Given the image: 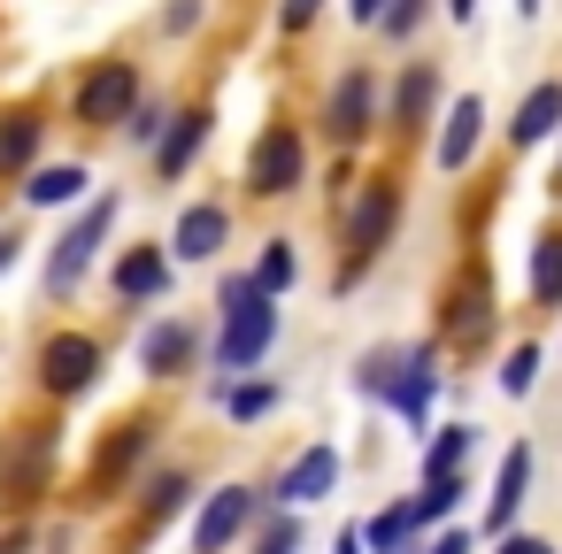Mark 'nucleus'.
Segmentation results:
<instances>
[{"label":"nucleus","mask_w":562,"mask_h":554,"mask_svg":"<svg viewBox=\"0 0 562 554\" xmlns=\"http://www.w3.org/2000/svg\"><path fill=\"white\" fill-rule=\"evenodd\" d=\"M9 262H16V239H9V231H0V270H9Z\"/></svg>","instance_id":"nucleus-41"},{"label":"nucleus","mask_w":562,"mask_h":554,"mask_svg":"<svg viewBox=\"0 0 562 554\" xmlns=\"http://www.w3.org/2000/svg\"><path fill=\"white\" fill-rule=\"evenodd\" d=\"M47 454H55V431L47 423H24L9 439V454H0V493H9L16 508H32L47 493Z\"/></svg>","instance_id":"nucleus-5"},{"label":"nucleus","mask_w":562,"mask_h":554,"mask_svg":"<svg viewBox=\"0 0 562 554\" xmlns=\"http://www.w3.org/2000/svg\"><path fill=\"white\" fill-rule=\"evenodd\" d=\"M331 554H362V531H355V523H347V531H339V539H331Z\"/></svg>","instance_id":"nucleus-39"},{"label":"nucleus","mask_w":562,"mask_h":554,"mask_svg":"<svg viewBox=\"0 0 562 554\" xmlns=\"http://www.w3.org/2000/svg\"><path fill=\"white\" fill-rule=\"evenodd\" d=\"M93 377H101V347H93L86 331H55V339L40 347V385H47V393L70 400V393H86Z\"/></svg>","instance_id":"nucleus-7"},{"label":"nucleus","mask_w":562,"mask_h":554,"mask_svg":"<svg viewBox=\"0 0 562 554\" xmlns=\"http://www.w3.org/2000/svg\"><path fill=\"white\" fill-rule=\"evenodd\" d=\"M516 9H524V16H531V9H539V0H516Z\"/></svg>","instance_id":"nucleus-44"},{"label":"nucleus","mask_w":562,"mask_h":554,"mask_svg":"<svg viewBox=\"0 0 562 554\" xmlns=\"http://www.w3.org/2000/svg\"><path fill=\"white\" fill-rule=\"evenodd\" d=\"M224 231H232V216H224L216 201H193V208L178 216V231H170V255H186V262H209V255L224 247Z\"/></svg>","instance_id":"nucleus-13"},{"label":"nucleus","mask_w":562,"mask_h":554,"mask_svg":"<svg viewBox=\"0 0 562 554\" xmlns=\"http://www.w3.org/2000/svg\"><path fill=\"white\" fill-rule=\"evenodd\" d=\"M193 347H201V339H193V324H186V316H170V324H155V331H147L139 370H147V377H178V370L193 362Z\"/></svg>","instance_id":"nucleus-14"},{"label":"nucleus","mask_w":562,"mask_h":554,"mask_svg":"<svg viewBox=\"0 0 562 554\" xmlns=\"http://www.w3.org/2000/svg\"><path fill=\"white\" fill-rule=\"evenodd\" d=\"M531 301H539V308L562 301V231H547V239L531 247Z\"/></svg>","instance_id":"nucleus-24"},{"label":"nucleus","mask_w":562,"mask_h":554,"mask_svg":"<svg viewBox=\"0 0 562 554\" xmlns=\"http://www.w3.org/2000/svg\"><path fill=\"white\" fill-rule=\"evenodd\" d=\"M393 216H401V193H393V185H370V193H362V208H355V231H347V247H355V255H347L339 285H355V278H362V262H378V247L393 239Z\"/></svg>","instance_id":"nucleus-8"},{"label":"nucleus","mask_w":562,"mask_h":554,"mask_svg":"<svg viewBox=\"0 0 562 554\" xmlns=\"http://www.w3.org/2000/svg\"><path fill=\"white\" fill-rule=\"evenodd\" d=\"M454 500H462V477H424V493L408 500V516H416V523H431V516H447Z\"/></svg>","instance_id":"nucleus-27"},{"label":"nucleus","mask_w":562,"mask_h":554,"mask_svg":"<svg viewBox=\"0 0 562 554\" xmlns=\"http://www.w3.org/2000/svg\"><path fill=\"white\" fill-rule=\"evenodd\" d=\"M477 132H485V109L477 101H454L447 109V132H439V170H462L470 147H477Z\"/></svg>","instance_id":"nucleus-20"},{"label":"nucleus","mask_w":562,"mask_h":554,"mask_svg":"<svg viewBox=\"0 0 562 554\" xmlns=\"http://www.w3.org/2000/svg\"><path fill=\"white\" fill-rule=\"evenodd\" d=\"M0 554H24V539H9V546H0Z\"/></svg>","instance_id":"nucleus-43"},{"label":"nucleus","mask_w":562,"mask_h":554,"mask_svg":"<svg viewBox=\"0 0 562 554\" xmlns=\"http://www.w3.org/2000/svg\"><path fill=\"white\" fill-rule=\"evenodd\" d=\"M531 377H539V347H516V354L501 362V385H508V393H531Z\"/></svg>","instance_id":"nucleus-30"},{"label":"nucleus","mask_w":562,"mask_h":554,"mask_svg":"<svg viewBox=\"0 0 562 554\" xmlns=\"http://www.w3.org/2000/svg\"><path fill=\"white\" fill-rule=\"evenodd\" d=\"M431 554H470V539H462V531H439V539H431Z\"/></svg>","instance_id":"nucleus-38"},{"label":"nucleus","mask_w":562,"mask_h":554,"mask_svg":"<svg viewBox=\"0 0 562 554\" xmlns=\"http://www.w3.org/2000/svg\"><path fill=\"white\" fill-rule=\"evenodd\" d=\"M424 9H431V0H393V9L378 16V24H385V39H408V32L424 24Z\"/></svg>","instance_id":"nucleus-32"},{"label":"nucleus","mask_w":562,"mask_h":554,"mask_svg":"<svg viewBox=\"0 0 562 554\" xmlns=\"http://www.w3.org/2000/svg\"><path fill=\"white\" fill-rule=\"evenodd\" d=\"M301 178H308V147H301V132H293V124H270V132L255 139V155H247V185H255L262 201H285Z\"/></svg>","instance_id":"nucleus-4"},{"label":"nucleus","mask_w":562,"mask_h":554,"mask_svg":"<svg viewBox=\"0 0 562 554\" xmlns=\"http://www.w3.org/2000/svg\"><path fill=\"white\" fill-rule=\"evenodd\" d=\"M132 109H139V70H132V63H101V70L78 86V101H70V116H78L86 132H116V124H132Z\"/></svg>","instance_id":"nucleus-3"},{"label":"nucleus","mask_w":562,"mask_h":554,"mask_svg":"<svg viewBox=\"0 0 562 554\" xmlns=\"http://www.w3.org/2000/svg\"><path fill=\"white\" fill-rule=\"evenodd\" d=\"M40 132H47V124H40L32 109H16V116H0V170H24V162L40 155Z\"/></svg>","instance_id":"nucleus-22"},{"label":"nucleus","mask_w":562,"mask_h":554,"mask_svg":"<svg viewBox=\"0 0 562 554\" xmlns=\"http://www.w3.org/2000/svg\"><path fill=\"white\" fill-rule=\"evenodd\" d=\"M162 24H170V32H186V24H201V0H178V9H170Z\"/></svg>","instance_id":"nucleus-36"},{"label":"nucleus","mask_w":562,"mask_h":554,"mask_svg":"<svg viewBox=\"0 0 562 554\" xmlns=\"http://www.w3.org/2000/svg\"><path fill=\"white\" fill-rule=\"evenodd\" d=\"M247 523H255V493H247V485H224V493L201 508V523H193V554H224Z\"/></svg>","instance_id":"nucleus-10"},{"label":"nucleus","mask_w":562,"mask_h":554,"mask_svg":"<svg viewBox=\"0 0 562 554\" xmlns=\"http://www.w3.org/2000/svg\"><path fill=\"white\" fill-rule=\"evenodd\" d=\"M270 400H278L270 385H232V393H224V408H232L239 423H247V416H270Z\"/></svg>","instance_id":"nucleus-31"},{"label":"nucleus","mask_w":562,"mask_h":554,"mask_svg":"<svg viewBox=\"0 0 562 554\" xmlns=\"http://www.w3.org/2000/svg\"><path fill=\"white\" fill-rule=\"evenodd\" d=\"M86 193V162H55V170H32V185H24V201L32 208H70Z\"/></svg>","instance_id":"nucleus-21"},{"label":"nucleus","mask_w":562,"mask_h":554,"mask_svg":"<svg viewBox=\"0 0 562 554\" xmlns=\"http://www.w3.org/2000/svg\"><path fill=\"white\" fill-rule=\"evenodd\" d=\"M316 9H324V0H285L278 24H285V32H301V24H316Z\"/></svg>","instance_id":"nucleus-35"},{"label":"nucleus","mask_w":562,"mask_h":554,"mask_svg":"<svg viewBox=\"0 0 562 554\" xmlns=\"http://www.w3.org/2000/svg\"><path fill=\"white\" fill-rule=\"evenodd\" d=\"M431 101H439V63H408V78H401V93H393V124L416 132V124L431 116Z\"/></svg>","instance_id":"nucleus-19"},{"label":"nucleus","mask_w":562,"mask_h":554,"mask_svg":"<svg viewBox=\"0 0 562 554\" xmlns=\"http://www.w3.org/2000/svg\"><path fill=\"white\" fill-rule=\"evenodd\" d=\"M162 285H170V262L155 247H124L116 255V293L124 301H162Z\"/></svg>","instance_id":"nucleus-16"},{"label":"nucleus","mask_w":562,"mask_h":554,"mask_svg":"<svg viewBox=\"0 0 562 554\" xmlns=\"http://www.w3.org/2000/svg\"><path fill=\"white\" fill-rule=\"evenodd\" d=\"M362 393H385L408 423H424L431 416V393H439V370H431L424 347L416 354H378V362H362Z\"/></svg>","instance_id":"nucleus-2"},{"label":"nucleus","mask_w":562,"mask_h":554,"mask_svg":"<svg viewBox=\"0 0 562 554\" xmlns=\"http://www.w3.org/2000/svg\"><path fill=\"white\" fill-rule=\"evenodd\" d=\"M547 132H562V86H554V78L524 93V109H516V124H508V139H516V147H539Z\"/></svg>","instance_id":"nucleus-17"},{"label":"nucleus","mask_w":562,"mask_h":554,"mask_svg":"<svg viewBox=\"0 0 562 554\" xmlns=\"http://www.w3.org/2000/svg\"><path fill=\"white\" fill-rule=\"evenodd\" d=\"M339 485V454L331 446H308V454H293V470L278 477V500L285 508H308V500H324Z\"/></svg>","instance_id":"nucleus-12"},{"label":"nucleus","mask_w":562,"mask_h":554,"mask_svg":"<svg viewBox=\"0 0 562 554\" xmlns=\"http://www.w3.org/2000/svg\"><path fill=\"white\" fill-rule=\"evenodd\" d=\"M201 139H209V109H186V116H170L162 147H155V170H162V178H186V162L201 155Z\"/></svg>","instance_id":"nucleus-15"},{"label":"nucleus","mask_w":562,"mask_h":554,"mask_svg":"<svg viewBox=\"0 0 562 554\" xmlns=\"http://www.w3.org/2000/svg\"><path fill=\"white\" fill-rule=\"evenodd\" d=\"M554 193H562V170H554Z\"/></svg>","instance_id":"nucleus-45"},{"label":"nucleus","mask_w":562,"mask_h":554,"mask_svg":"<svg viewBox=\"0 0 562 554\" xmlns=\"http://www.w3.org/2000/svg\"><path fill=\"white\" fill-rule=\"evenodd\" d=\"M109 224H116V201H93V208H86V216L63 231V247H55V262H47V285H55V293H70V285L93 270V255H101Z\"/></svg>","instance_id":"nucleus-6"},{"label":"nucleus","mask_w":562,"mask_h":554,"mask_svg":"<svg viewBox=\"0 0 562 554\" xmlns=\"http://www.w3.org/2000/svg\"><path fill=\"white\" fill-rule=\"evenodd\" d=\"M270 339H278V308H270V293H262V285H247V278H232V285H224V339H216V370H255V362L270 354Z\"/></svg>","instance_id":"nucleus-1"},{"label":"nucleus","mask_w":562,"mask_h":554,"mask_svg":"<svg viewBox=\"0 0 562 554\" xmlns=\"http://www.w3.org/2000/svg\"><path fill=\"white\" fill-rule=\"evenodd\" d=\"M124 132L147 147V139H162V132H170V116H162V109H132V124H124Z\"/></svg>","instance_id":"nucleus-34"},{"label":"nucleus","mask_w":562,"mask_h":554,"mask_svg":"<svg viewBox=\"0 0 562 554\" xmlns=\"http://www.w3.org/2000/svg\"><path fill=\"white\" fill-rule=\"evenodd\" d=\"M193 500V477H155V493H147V516L162 523V516H178Z\"/></svg>","instance_id":"nucleus-29"},{"label":"nucleus","mask_w":562,"mask_h":554,"mask_svg":"<svg viewBox=\"0 0 562 554\" xmlns=\"http://www.w3.org/2000/svg\"><path fill=\"white\" fill-rule=\"evenodd\" d=\"M147 439H155V423H147V416H132V423H116V439L101 446V485H109L116 470H132V462L147 454Z\"/></svg>","instance_id":"nucleus-23"},{"label":"nucleus","mask_w":562,"mask_h":554,"mask_svg":"<svg viewBox=\"0 0 562 554\" xmlns=\"http://www.w3.org/2000/svg\"><path fill=\"white\" fill-rule=\"evenodd\" d=\"M293 270H301V262H293V247H285V239H270V255H262L255 285H262V293H285V285H293Z\"/></svg>","instance_id":"nucleus-28"},{"label":"nucleus","mask_w":562,"mask_h":554,"mask_svg":"<svg viewBox=\"0 0 562 554\" xmlns=\"http://www.w3.org/2000/svg\"><path fill=\"white\" fill-rule=\"evenodd\" d=\"M370 116H378V78H370V70H347V78L331 86V109H324L331 139H339V147H362V139H370Z\"/></svg>","instance_id":"nucleus-9"},{"label":"nucleus","mask_w":562,"mask_h":554,"mask_svg":"<svg viewBox=\"0 0 562 554\" xmlns=\"http://www.w3.org/2000/svg\"><path fill=\"white\" fill-rule=\"evenodd\" d=\"M347 9H355V24H378V16L393 9V0H347Z\"/></svg>","instance_id":"nucleus-37"},{"label":"nucleus","mask_w":562,"mask_h":554,"mask_svg":"<svg viewBox=\"0 0 562 554\" xmlns=\"http://www.w3.org/2000/svg\"><path fill=\"white\" fill-rule=\"evenodd\" d=\"M501 554H547V546H539V539H508Z\"/></svg>","instance_id":"nucleus-40"},{"label":"nucleus","mask_w":562,"mask_h":554,"mask_svg":"<svg viewBox=\"0 0 562 554\" xmlns=\"http://www.w3.org/2000/svg\"><path fill=\"white\" fill-rule=\"evenodd\" d=\"M255 554H301V523H293V516H278V523L255 539Z\"/></svg>","instance_id":"nucleus-33"},{"label":"nucleus","mask_w":562,"mask_h":554,"mask_svg":"<svg viewBox=\"0 0 562 554\" xmlns=\"http://www.w3.org/2000/svg\"><path fill=\"white\" fill-rule=\"evenodd\" d=\"M447 16H477V0H447Z\"/></svg>","instance_id":"nucleus-42"},{"label":"nucleus","mask_w":562,"mask_h":554,"mask_svg":"<svg viewBox=\"0 0 562 554\" xmlns=\"http://www.w3.org/2000/svg\"><path fill=\"white\" fill-rule=\"evenodd\" d=\"M462 454H470V423H447V431H439V446H424V477H454V470H462Z\"/></svg>","instance_id":"nucleus-26"},{"label":"nucleus","mask_w":562,"mask_h":554,"mask_svg":"<svg viewBox=\"0 0 562 554\" xmlns=\"http://www.w3.org/2000/svg\"><path fill=\"white\" fill-rule=\"evenodd\" d=\"M524 485H531V446H508L501 462V485H493V508H485V531H508L516 508H524Z\"/></svg>","instance_id":"nucleus-18"},{"label":"nucleus","mask_w":562,"mask_h":554,"mask_svg":"<svg viewBox=\"0 0 562 554\" xmlns=\"http://www.w3.org/2000/svg\"><path fill=\"white\" fill-rule=\"evenodd\" d=\"M408 539H416V516H408V500H401V508H385V516H370V531H362V546H370V554H401Z\"/></svg>","instance_id":"nucleus-25"},{"label":"nucleus","mask_w":562,"mask_h":554,"mask_svg":"<svg viewBox=\"0 0 562 554\" xmlns=\"http://www.w3.org/2000/svg\"><path fill=\"white\" fill-rule=\"evenodd\" d=\"M485 324H493V278H485V262H470L447 293V339H477Z\"/></svg>","instance_id":"nucleus-11"}]
</instances>
